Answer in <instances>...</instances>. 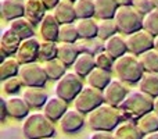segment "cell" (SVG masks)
<instances>
[{"instance_id":"6da1fadb","label":"cell","mask_w":158,"mask_h":139,"mask_svg":"<svg viewBox=\"0 0 158 139\" xmlns=\"http://www.w3.org/2000/svg\"><path fill=\"white\" fill-rule=\"evenodd\" d=\"M119 110L123 115V120L136 123L140 117L154 110V98L140 89L129 90L125 100L121 103Z\"/></svg>"},{"instance_id":"7a4b0ae2","label":"cell","mask_w":158,"mask_h":139,"mask_svg":"<svg viewBox=\"0 0 158 139\" xmlns=\"http://www.w3.org/2000/svg\"><path fill=\"white\" fill-rule=\"evenodd\" d=\"M123 121V115L119 107L103 103L90 111L86 117V123L93 131H114Z\"/></svg>"},{"instance_id":"3957f363","label":"cell","mask_w":158,"mask_h":139,"mask_svg":"<svg viewBox=\"0 0 158 139\" xmlns=\"http://www.w3.org/2000/svg\"><path fill=\"white\" fill-rule=\"evenodd\" d=\"M112 72L125 84H139L146 71L140 63L139 56L126 53V54L115 59Z\"/></svg>"},{"instance_id":"277c9868","label":"cell","mask_w":158,"mask_h":139,"mask_svg":"<svg viewBox=\"0 0 158 139\" xmlns=\"http://www.w3.org/2000/svg\"><path fill=\"white\" fill-rule=\"evenodd\" d=\"M22 134L27 139L53 138L56 134L54 123L44 113H32L22 123Z\"/></svg>"},{"instance_id":"5b68a950","label":"cell","mask_w":158,"mask_h":139,"mask_svg":"<svg viewBox=\"0 0 158 139\" xmlns=\"http://www.w3.org/2000/svg\"><path fill=\"white\" fill-rule=\"evenodd\" d=\"M143 14L139 13L133 6H119L114 15L119 33H133L143 28Z\"/></svg>"},{"instance_id":"8992f818","label":"cell","mask_w":158,"mask_h":139,"mask_svg":"<svg viewBox=\"0 0 158 139\" xmlns=\"http://www.w3.org/2000/svg\"><path fill=\"white\" fill-rule=\"evenodd\" d=\"M83 89V82H82V76H79L74 71H67L58 81H56L54 92L61 99L69 102H74L75 98L79 95V92Z\"/></svg>"},{"instance_id":"52a82bcc","label":"cell","mask_w":158,"mask_h":139,"mask_svg":"<svg viewBox=\"0 0 158 139\" xmlns=\"http://www.w3.org/2000/svg\"><path fill=\"white\" fill-rule=\"evenodd\" d=\"M103 103H104L103 90L97 89L94 86H90V85H86L75 98L74 107L79 111H82L83 114H89L90 111H93L96 107H98Z\"/></svg>"},{"instance_id":"ba28073f","label":"cell","mask_w":158,"mask_h":139,"mask_svg":"<svg viewBox=\"0 0 158 139\" xmlns=\"http://www.w3.org/2000/svg\"><path fill=\"white\" fill-rule=\"evenodd\" d=\"M18 76L24 82V86H36V88H44L49 81V76L46 74L43 64H39L36 61L33 63L21 64Z\"/></svg>"},{"instance_id":"9c48e42d","label":"cell","mask_w":158,"mask_h":139,"mask_svg":"<svg viewBox=\"0 0 158 139\" xmlns=\"http://www.w3.org/2000/svg\"><path fill=\"white\" fill-rule=\"evenodd\" d=\"M125 38L126 45H128V52L132 53V54L140 56L142 53L154 47V35H151L144 28H142V29L136 31L133 33H129Z\"/></svg>"},{"instance_id":"30bf717a","label":"cell","mask_w":158,"mask_h":139,"mask_svg":"<svg viewBox=\"0 0 158 139\" xmlns=\"http://www.w3.org/2000/svg\"><path fill=\"white\" fill-rule=\"evenodd\" d=\"M129 93L128 88L125 86L119 78H112L111 82L103 89V96H104V103H108L111 106L119 107L121 103L125 100L126 95Z\"/></svg>"},{"instance_id":"8fae6325","label":"cell","mask_w":158,"mask_h":139,"mask_svg":"<svg viewBox=\"0 0 158 139\" xmlns=\"http://www.w3.org/2000/svg\"><path fill=\"white\" fill-rule=\"evenodd\" d=\"M39 47H40V41L36 36L22 39L15 53V59L21 64L33 63L39 59Z\"/></svg>"},{"instance_id":"7c38bea8","label":"cell","mask_w":158,"mask_h":139,"mask_svg":"<svg viewBox=\"0 0 158 139\" xmlns=\"http://www.w3.org/2000/svg\"><path fill=\"white\" fill-rule=\"evenodd\" d=\"M58 124H60L61 131L65 132V134H77L86 124V118H85L83 113L74 107V109L67 110L65 114L60 118Z\"/></svg>"},{"instance_id":"4fadbf2b","label":"cell","mask_w":158,"mask_h":139,"mask_svg":"<svg viewBox=\"0 0 158 139\" xmlns=\"http://www.w3.org/2000/svg\"><path fill=\"white\" fill-rule=\"evenodd\" d=\"M60 21L56 18L53 11H47L46 15L39 22V33L42 41H56L58 42V32H60Z\"/></svg>"},{"instance_id":"5bb4252c","label":"cell","mask_w":158,"mask_h":139,"mask_svg":"<svg viewBox=\"0 0 158 139\" xmlns=\"http://www.w3.org/2000/svg\"><path fill=\"white\" fill-rule=\"evenodd\" d=\"M21 41L22 39L19 38L11 28L3 29L2 36H0V53H2V60L4 57L15 56Z\"/></svg>"},{"instance_id":"9a60e30c","label":"cell","mask_w":158,"mask_h":139,"mask_svg":"<svg viewBox=\"0 0 158 139\" xmlns=\"http://www.w3.org/2000/svg\"><path fill=\"white\" fill-rule=\"evenodd\" d=\"M68 110V102L61 99L60 96L54 95L52 98L47 99L46 104L43 106V113L53 121H60V118L65 114V111Z\"/></svg>"},{"instance_id":"2e32d148","label":"cell","mask_w":158,"mask_h":139,"mask_svg":"<svg viewBox=\"0 0 158 139\" xmlns=\"http://www.w3.org/2000/svg\"><path fill=\"white\" fill-rule=\"evenodd\" d=\"M0 14L8 22L25 15V0H0Z\"/></svg>"},{"instance_id":"e0dca14e","label":"cell","mask_w":158,"mask_h":139,"mask_svg":"<svg viewBox=\"0 0 158 139\" xmlns=\"http://www.w3.org/2000/svg\"><path fill=\"white\" fill-rule=\"evenodd\" d=\"M112 132L115 139H144V134L139 128L137 123L131 120H123Z\"/></svg>"},{"instance_id":"ac0fdd59","label":"cell","mask_w":158,"mask_h":139,"mask_svg":"<svg viewBox=\"0 0 158 139\" xmlns=\"http://www.w3.org/2000/svg\"><path fill=\"white\" fill-rule=\"evenodd\" d=\"M7 110L10 117L15 118V120H22V118H27L29 115L31 107L28 106V103L22 96L13 95L7 99Z\"/></svg>"},{"instance_id":"d6986e66","label":"cell","mask_w":158,"mask_h":139,"mask_svg":"<svg viewBox=\"0 0 158 139\" xmlns=\"http://www.w3.org/2000/svg\"><path fill=\"white\" fill-rule=\"evenodd\" d=\"M104 50L108 54H111L114 59H118L121 56L126 54L128 52V45H126V38H123L122 33H115L107 41H104Z\"/></svg>"},{"instance_id":"ffe728a7","label":"cell","mask_w":158,"mask_h":139,"mask_svg":"<svg viewBox=\"0 0 158 139\" xmlns=\"http://www.w3.org/2000/svg\"><path fill=\"white\" fill-rule=\"evenodd\" d=\"M22 98L25 99V102L31 109H40L46 104L47 99H49L43 88L36 86H25L24 92H22Z\"/></svg>"},{"instance_id":"44dd1931","label":"cell","mask_w":158,"mask_h":139,"mask_svg":"<svg viewBox=\"0 0 158 139\" xmlns=\"http://www.w3.org/2000/svg\"><path fill=\"white\" fill-rule=\"evenodd\" d=\"M52 11L54 13L56 18L60 21V24L77 21V13H75V7L72 0H60L58 4Z\"/></svg>"},{"instance_id":"7402d4cb","label":"cell","mask_w":158,"mask_h":139,"mask_svg":"<svg viewBox=\"0 0 158 139\" xmlns=\"http://www.w3.org/2000/svg\"><path fill=\"white\" fill-rule=\"evenodd\" d=\"M35 27L36 25L33 24L29 18H27L25 15L18 17V18L8 22V28H11L21 39H27V38H31V36H35Z\"/></svg>"},{"instance_id":"603a6c76","label":"cell","mask_w":158,"mask_h":139,"mask_svg":"<svg viewBox=\"0 0 158 139\" xmlns=\"http://www.w3.org/2000/svg\"><path fill=\"white\" fill-rule=\"evenodd\" d=\"M47 7L42 0H25V17L33 24H39L47 13Z\"/></svg>"},{"instance_id":"cb8c5ba5","label":"cell","mask_w":158,"mask_h":139,"mask_svg":"<svg viewBox=\"0 0 158 139\" xmlns=\"http://www.w3.org/2000/svg\"><path fill=\"white\" fill-rule=\"evenodd\" d=\"M96 67V61H94V56L93 54H87V53H79L78 59L75 60V63L72 64V70L74 72H77L79 76L86 78L92 70Z\"/></svg>"},{"instance_id":"d4e9b609","label":"cell","mask_w":158,"mask_h":139,"mask_svg":"<svg viewBox=\"0 0 158 139\" xmlns=\"http://www.w3.org/2000/svg\"><path fill=\"white\" fill-rule=\"evenodd\" d=\"M79 56V50L77 43H68V42H58V50H57V57L67 64L68 67H72L75 60Z\"/></svg>"},{"instance_id":"484cf974","label":"cell","mask_w":158,"mask_h":139,"mask_svg":"<svg viewBox=\"0 0 158 139\" xmlns=\"http://www.w3.org/2000/svg\"><path fill=\"white\" fill-rule=\"evenodd\" d=\"M86 79H87V85L103 90L104 88L111 82L112 76H111V71H107V70H103V68H98V67H94V68L92 70V72L86 76Z\"/></svg>"},{"instance_id":"4316f807","label":"cell","mask_w":158,"mask_h":139,"mask_svg":"<svg viewBox=\"0 0 158 139\" xmlns=\"http://www.w3.org/2000/svg\"><path fill=\"white\" fill-rule=\"evenodd\" d=\"M77 46L79 53H87V54L96 56L98 52L104 49V41L100 38H79L77 42Z\"/></svg>"},{"instance_id":"83f0119b","label":"cell","mask_w":158,"mask_h":139,"mask_svg":"<svg viewBox=\"0 0 158 139\" xmlns=\"http://www.w3.org/2000/svg\"><path fill=\"white\" fill-rule=\"evenodd\" d=\"M77 29L79 33V38H96L98 31L97 20H94V17L90 18H78L75 21Z\"/></svg>"},{"instance_id":"f1b7e54d","label":"cell","mask_w":158,"mask_h":139,"mask_svg":"<svg viewBox=\"0 0 158 139\" xmlns=\"http://www.w3.org/2000/svg\"><path fill=\"white\" fill-rule=\"evenodd\" d=\"M94 7L97 18H114L119 6L117 0H94Z\"/></svg>"},{"instance_id":"f546056e","label":"cell","mask_w":158,"mask_h":139,"mask_svg":"<svg viewBox=\"0 0 158 139\" xmlns=\"http://www.w3.org/2000/svg\"><path fill=\"white\" fill-rule=\"evenodd\" d=\"M21 68V63L15 59V56L11 57H4L0 64V79L4 81L11 76H17Z\"/></svg>"},{"instance_id":"4dcf8cb0","label":"cell","mask_w":158,"mask_h":139,"mask_svg":"<svg viewBox=\"0 0 158 139\" xmlns=\"http://www.w3.org/2000/svg\"><path fill=\"white\" fill-rule=\"evenodd\" d=\"M43 67H44V70H46V74H47V76H49V79L58 81V79L67 72V67L68 66L64 64L58 57H56L49 61H44Z\"/></svg>"},{"instance_id":"1f68e13d","label":"cell","mask_w":158,"mask_h":139,"mask_svg":"<svg viewBox=\"0 0 158 139\" xmlns=\"http://www.w3.org/2000/svg\"><path fill=\"white\" fill-rule=\"evenodd\" d=\"M139 89L153 98L158 96V72H144L139 81Z\"/></svg>"},{"instance_id":"d6a6232c","label":"cell","mask_w":158,"mask_h":139,"mask_svg":"<svg viewBox=\"0 0 158 139\" xmlns=\"http://www.w3.org/2000/svg\"><path fill=\"white\" fill-rule=\"evenodd\" d=\"M98 31H97V38H100L101 41H107L108 38H111L112 35L118 33V27L114 18H98L97 20Z\"/></svg>"},{"instance_id":"836d02e7","label":"cell","mask_w":158,"mask_h":139,"mask_svg":"<svg viewBox=\"0 0 158 139\" xmlns=\"http://www.w3.org/2000/svg\"><path fill=\"white\" fill-rule=\"evenodd\" d=\"M139 60L146 72H158V50L157 49L151 47L150 50L142 53L139 56Z\"/></svg>"},{"instance_id":"e575fe53","label":"cell","mask_w":158,"mask_h":139,"mask_svg":"<svg viewBox=\"0 0 158 139\" xmlns=\"http://www.w3.org/2000/svg\"><path fill=\"white\" fill-rule=\"evenodd\" d=\"M136 123L143 134H151V132L158 131V114L154 110L140 117Z\"/></svg>"},{"instance_id":"d590c367","label":"cell","mask_w":158,"mask_h":139,"mask_svg":"<svg viewBox=\"0 0 158 139\" xmlns=\"http://www.w3.org/2000/svg\"><path fill=\"white\" fill-rule=\"evenodd\" d=\"M75 13L78 18H90L96 15L94 0H75L74 2Z\"/></svg>"},{"instance_id":"8d00e7d4","label":"cell","mask_w":158,"mask_h":139,"mask_svg":"<svg viewBox=\"0 0 158 139\" xmlns=\"http://www.w3.org/2000/svg\"><path fill=\"white\" fill-rule=\"evenodd\" d=\"M79 39V33L77 29L75 22H67L60 25V32H58V42H68L75 43Z\"/></svg>"},{"instance_id":"74e56055","label":"cell","mask_w":158,"mask_h":139,"mask_svg":"<svg viewBox=\"0 0 158 139\" xmlns=\"http://www.w3.org/2000/svg\"><path fill=\"white\" fill-rule=\"evenodd\" d=\"M57 50H58V42L56 41H42L40 47H39V60L49 61L52 59L57 57Z\"/></svg>"},{"instance_id":"f35d334b","label":"cell","mask_w":158,"mask_h":139,"mask_svg":"<svg viewBox=\"0 0 158 139\" xmlns=\"http://www.w3.org/2000/svg\"><path fill=\"white\" fill-rule=\"evenodd\" d=\"M143 28L151 33L158 35V8H153L150 13L144 14L143 17Z\"/></svg>"},{"instance_id":"ab89813d","label":"cell","mask_w":158,"mask_h":139,"mask_svg":"<svg viewBox=\"0 0 158 139\" xmlns=\"http://www.w3.org/2000/svg\"><path fill=\"white\" fill-rule=\"evenodd\" d=\"M22 86H24V82L21 81V78H19L18 75L11 76V78H7V79H4V81H2V89L10 96L18 93L19 90L22 89Z\"/></svg>"},{"instance_id":"60d3db41","label":"cell","mask_w":158,"mask_h":139,"mask_svg":"<svg viewBox=\"0 0 158 139\" xmlns=\"http://www.w3.org/2000/svg\"><path fill=\"white\" fill-rule=\"evenodd\" d=\"M94 61H96V67H98V68L111 71V72H112V70H114L115 59L112 57L111 54H108L104 49L94 56Z\"/></svg>"},{"instance_id":"b9f144b4","label":"cell","mask_w":158,"mask_h":139,"mask_svg":"<svg viewBox=\"0 0 158 139\" xmlns=\"http://www.w3.org/2000/svg\"><path fill=\"white\" fill-rule=\"evenodd\" d=\"M132 6H133V7L136 8L139 13H142L143 15H144V14H147V13H150V11L154 8L151 0H133Z\"/></svg>"},{"instance_id":"7bdbcfd3","label":"cell","mask_w":158,"mask_h":139,"mask_svg":"<svg viewBox=\"0 0 158 139\" xmlns=\"http://www.w3.org/2000/svg\"><path fill=\"white\" fill-rule=\"evenodd\" d=\"M90 139H115L112 131H93Z\"/></svg>"},{"instance_id":"ee69618b","label":"cell","mask_w":158,"mask_h":139,"mask_svg":"<svg viewBox=\"0 0 158 139\" xmlns=\"http://www.w3.org/2000/svg\"><path fill=\"white\" fill-rule=\"evenodd\" d=\"M0 106H2V111H0V120L2 123L6 121V117L8 115V110H7V99L0 98Z\"/></svg>"},{"instance_id":"f6af8a7d","label":"cell","mask_w":158,"mask_h":139,"mask_svg":"<svg viewBox=\"0 0 158 139\" xmlns=\"http://www.w3.org/2000/svg\"><path fill=\"white\" fill-rule=\"evenodd\" d=\"M42 2L44 3V6L47 7V10H53V8L58 4V2H60V0H42Z\"/></svg>"},{"instance_id":"bcb514c9","label":"cell","mask_w":158,"mask_h":139,"mask_svg":"<svg viewBox=\"0 0 158 139\" xmlns=\"http://www.w3.org/2000/svg\"><path fill=\"white\" fill-rule=\"evenodd\" d=\"M118 6H132L133 0H117Z\"/></svg>"},{"instance_id":"7dc6e473","label":"cell","mask_w":158,"mask_h":139,"mask_svg":"<svg viewBox=\"0 0 158 139\" xmlns=\"http://www.w3.org/2000/svg\"><path fill=\"white\" fill-rule=\"evenodd\" d=\"M144 139H158V131L151 132V134H146Z\"/></svg>"},{"instance_id":"c3c4849f","label":"cell","mask_w":158,"mask_h":139,"mask_svg":"<svg viewBox=\"0 0 158 139\" xmlns=\"http://www.w3.org/2000/svg\"><path fill=\"white\" fill-rule=\"evenodd\" d=\"M154 111L158 114V96L157 98H154Z\"/></svg>"},{"instance_id":"681fc988","label":"cell","mask_w":158,"mask_h":139,"mask_svg":"<svg viewBox=\"0 0 158 139\" xmlns=\"http://www.w3.org/2000/svg\"><path fill=\"white\" fill-rule=\"evenodd\" d=\"M154 49L158 50V35L154 36Z\"/></svg>"},{"instance_id":"f907efd6","label":"cell","mask_w":158,"mask_h":139,"mask_svg":"<svg viewBox=\"0 0 158 139\" xmlns=\"http://www.w3.org/2000/svg\"><path fill=\"white\" fill-rule=\"evenodd\" d=\"M151 3H153L154 8H158V0H151Z\"/></svg>"},{"instance_id":"816d5d0a","label":"cell","mask_w":158,"mask_h":139,"mask_svg":"<svg viewBox=\"0 0 158 139\" xmlns=\"http://www.w3.org/2000/svg\"><path fill=\"white\" fill-rule=\"evenodd\" d=\"M43 139H53V138H43Z\"/></svg>"},{"instance_id":"f5cc1de1","label":"cell","mask_w":158,"mask_h":139,"mask_svg":"<svg viewBox=\"0 0 158 139\" xmlns=\"http://www.w3.org/2000/svg\"><path fill=\"white\" fill-rule=\"evenodd\" d=\"M72 2H75V0H72Z\"/></svg>"}]
</instances>
